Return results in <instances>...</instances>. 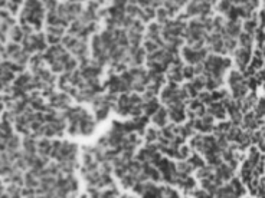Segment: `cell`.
Segmentation results:
<instances>
[{
    "label": "cell",
    "mask_w": 265,
    "mask_h": 198,
    "mask_svg": "<svg viewBox=\"0 0 265 198\" xmlns=\"http://www.w3.org/2000/svg\"><path fill=\"white\" fill-rule=\"evenodd\" d=\"M69 119V132L72 135H91L95 128L94 119L82 108L69 109L66 113Z\"/></svg>",
    "instance_id": "6da1fadb"
}]
</instances>
